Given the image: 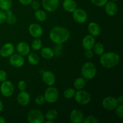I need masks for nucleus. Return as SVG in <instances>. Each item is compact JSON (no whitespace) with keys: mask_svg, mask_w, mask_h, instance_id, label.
Masks as SVG:
<instances>
[{"mask_svg":"<svg viewBox=\"0 0 123 123\" xmlns=\"http://www.w3.org/2000/svg\"><path fill=\"white\" fill-rule=\"evenodd\" d=\"M70 37V32L66 28L56 26L51 29L49 32V38L53 43L56 44H62Z\"/></svg>","mask_w":123,"mask_h":123,"instance_id":"obj_1","label":"nucleus"},{"mask_svg":"<svg viewBox=\"0 0 123 123\" xmlns=\"http://www.w3.org/2000/svg\"><path fill=\"white\" fill-rule=\"evenodd\" d=\"M100 56L101 65L105 68H114L118 64L120 61V55L114 52H104Z\"/></svg>","mask_w":123,"mask_h":123,"instance_id":"obj_2","label":"nucleus"},{"mask_svg":"<svg viewBox=\"0 0 123 123\" xmlns=\"http://www.w3.org/2000/svg\"><path fill=\"white\" fill-rule=\"evenodd\" d=\"M97 73L96 65L91 62H86L83 64L81 68V74L86 80L93 79Z\"/></svg>","mask_w":123,"mask_h":123,"instance_id":"obj_3","label":"nucleus"},{"mask_svg":"<svg viewBox=\"0 0 123 123\" xmlns=\"http://www.w3.org/2000/svg\"><path fill=\"white\" fill-rule=\"evenodd\" d=\"M74 98L76 103L80 105H86L91 100V96L90 92L83 90H77L74 94Z\"/></svg>","mask_w":123,"mask_h":123,"instance_id":"obj_4","label":"nucleus"},{"mask_svg":"<svg viewBox=\"0 0 123 123\" xmlns=\"http://www.w3.org/2000/svg\"><path fill=\"white\" fill-rule=\"evenodd\" d=\"M43 96L46 102L50 104L54 103L58 99L59 91L56 87L50 86L45 90Z\"/></svg>","mask_w":123,"mask_h":123,"instance_id":"obj_5","label":"nucleus"},{"mask_svg":"<svg viewBox=\"0 0 123 123\" xmlns=\"http://www.w3.org/2000/svg\"><path fill=\"white\" fill-rule=\"evenodd\" d=\"M27 120L30 123H43L44 121V115L38 109H32L28 113Z\"/></svg>","mask_w":123,"mask_h":123,"instance_id":"obj_6","label":"nucleus"},{"mask_svg":"<svg viewBox=\"0 0 123 123\" xmlns=\"http://www.w3.org/2000/svg\"><path fill=\"white\" fill-rule=\"evenodd\" d=\"M0 91L4 97H10L13 96L14 92V85L11 81L6 80V81L1 82Z\"/></svg>","mask_w":123,"mask_h":123,"instance_id":"obj_7","label":"nucleus"},{"mask_svg":"<svg viewBox=\"0 0 123 123\" xmlns=\"http://www.w3.org/2000/svg\"><path fill=\"white\" fill-rule=\"evenodd\" d=\"M102 105L103 108L105 110L112 111L115 110L119 103L116 97H113V96H108V97H105L102 100Z\"/></svg>","mask_w":123,"mask_h":123,"instance_id":"obj_8","label":"nucleus"},{"mask_svg":"<svg viewBox=\"0 0 123 123\" xmlns=\"http://www.w3.org/2000/svg\"><path fill=\"white\" fill-rule=\"evenodd\" d=\"M72 13H73V19L78 24H84L87 20V13L82 8H76Z\"/></svg>","mask_w":123,"mask_h":123,"instance_id":"obj_9","label":"nucleus"},{"mask_svg":"<svg viewBox=\"0 0 123 123\" xmlns=\"http://www.w3.org/2000/svg\"><path fill=\"white\" fill-rule=\"evenodd\" d=\"M9 63L12 67L15 68H20L25 64L24 56L19 54H13L9 57Z\"/></svg>","mask_w":123,"mask_h":123,"instance_id":"obj_10","label":"nucleus"},{"mask_svg":"<svg viewBox=\"0 0 123 123\" xmlns=\"http://www.w3.org/2000/svg\"><path fill=\"white\" fill-rule=\"evenodd\" d=\"M15 51V47L12 43H6L0 49V56L3 58H9Z\"/></svg>","mask_w":123,"mask_h":123,"instance_id":"obj_11","label":"nucleus"},{"mask_svg":"<svg viewBox=\"0 0 123 123\" xmlns=\"http://www.w3.org/2000/svg\"><path fill=\"white\" fill-rule=\"evenodd\" d=\"M60 0H42V6L47 12H54L58 8Z\"/></svg>","mask_w":123,"mask_h":123,"instance_id":"obj_12","label":"nucleus"},{"mask_svg":"<svg viewBox=\"0 0 123 123\" xmlns=\"http://www.w3.org/2000/svg\"><path fill=\"white\" fill-rule=\"evenodd\" d=\"M42 80L43 82L48 86H53L56 82V77L55 74L50 71H44L42 75Z\"/></svg>","mask_w":123,"mask_h":123,"instance_id":"obj_13","label":"nucleus"},{"mask_svg":"<svg viewBox=\"0 0 123 123\" xmlns=\"http://www.w3.org/2000/svg\"><path fill=\"white\" fill-rule=\"evenodd\" d=\"M28 31L30 35L34 38H40L43 35V30L42 26L38 24H31L28 27Z\"/></svg>","mask_w":123,"mask_h":123,"instance_id":"obj_14","label":"nucleus"},{"mask_svg":"<svg viewBox=\"0 0 123 123\" xmlns=\"http://www.w3.org/2000/svg\"><path fill=\"white\" fill-rule=\"evenodd\" d=\"M31 97L30 94L26 91H20L17 96V102L22 106H26L30 103Z\"/></svg>","mask_w":123,"mask_h":123,"instance_id":"obj_15","label":"nucleus"},{"mask_svg":"<svg viewBox=\"0 0 123 123\" xmlns=\"http://www.w3.org/2000/svg\"><path fill=\"white\" fill-rule=\"evenodd\" d=\"M84 119V114L79 109H73L70 114V120L73 123H82Z\"/></svg>","mask_w":123,"mask_h":123,"instance_id":"obj_16","label":"nucleus"},{"mask_svg":"<svg viewBox=\"0 0 123 123\" xmlns=\"http://www.w3.org/2000/svg\"><path fill=\"white\" fill-rule=\"evenodd\" d=\"M18 54L23 56H26L30 53L31 48L27 43L25 42H20L16 46Z\"/></svg>","mask_w":123,"mask_h":123,"instance_id":"obj_17","label":"nucleus"},{"mask_svg":"<svg viewBox=\"0 0 123 123\" xmlns=\"http://www.w3.org/2000/svg\"><path fill=\"white\" fill-rule=\"evenodd\" d=\"M96 43L95 37L90 34L85 36L82 40V46L85 50L92 49Z\"/></svg>","mask_w":123,"mask_h":123,"instance_id":"obj_18","label":"nucleus"},{"mask_svg":"<svg viewBox=\"0 0 123 123\" xmlns=\"http://www.w3.org/2000/svg\"><path fill=\"white\" fill-rule=\"evenodd\" d=\"M105 10L106 13L110 16H115L117 13L118 8L115 2L113 1H108L105 5Z\"/></svg>","mask_w":123,"mask_h":123,"instance_id":"obj_19","label":"nucleus"},{"mask_svg":"<svg viewBox=\"0 0 123 123\" xmlns=\"http://www.w3.org/2000/svg\"><path fill=\"white\" fill-rule=\"evenodd\" d=\"M88 32L93 37H97L101 33V27L97 23L91 22L88 25Z\"/></svg>","mask_w":123,"mask_h":123,"instance_id":"obj_20","label":"nucleus"},{"mask_svg":"<svg viewBox=\"0 0 123 123\" xmlns=\"http://www.w3.org/2000/svg\"><path fill=\"white\" fill-rule=\"evenodd\" d=\"M62 7L66 12L68 13H73L77 8L76 2L74 0H64L62 2Z\"/></svg>","mask_w":123,"mask_h":123,"instance_id":"obj_21","label":"nucleus"},{"mask_svg":"<svg viewBox=\"0 0 123 123\" xmlns=\"http://www.w3.org/2000/svg\"><path fill=\"white\" fill-rule=\"evenodd\" d=\"M40 54L42 57L46 60H50L54 56V51L49 47H44L40 49Z\"/></svg>","mask_w":123,"mask_h":123,"instance_id":"obj_22","label":"nucleus"},{"mask_svg":"<svg viewBox=\"0 0 123 123\" xmlns=\"http://www.w3.org/2000/svg\"><path fill=\"white\" fill-rule=\"evenodd\" d=\"M85 85H86V79L83 78L82 76L76 78L73 82V86H74V88L77 90L84 89L85 86Z\"/></svg>","mask_w":123,"mask_h":123,"instance_id":"obj_23","label":"nucleus"},{"mask_svg":"<svg viewBox=\"0 0 123 123\" xmlns=\"http://www.w3.org/2000/svg\"><path fill=\"white\" fill-rule=\"evenodd\" d=\"M34 16L35 18H36L38 21L43 22H44L47 19L48 14H47L46 12L45 11L38 9L37 10H35Z\"/></svg>","mask_w":123,"mask_h":123,"instance_id":"obj_24","label":"nucleus"},{"mask_svg":"<svg viewBox=\"0 0 123 123\" xmlns=\"http://www.w3.org/2000/svg\"><path fill=\"white\" fill-rule=\"evenodd\" d=\"M27 60L29 63L32 66H36L39 63L40 58L36 53H30L27 55Z\"/></svg>","mask_w":123,"mask_h":123,"instance_id":"obj_25","label":"nucleus"},{"mask_svg":"<svg viewBox=\"0 0 123 123\" xmlns=\"http://www.w3.org/2000/svg\"><path fill=\"white\" fill-rule=\"evenodd\" d=\"M92 49H93L94 53L97 56H101L105 52L104 45L103 43H100V42L95 43Z\"/></svg>","mask_w":123,"mask_h":123,"instance_id":"obj_26","label":"nucleus"},{"mask_svg":"<svg viewBox=\"0 0 123 123\" xmlns=\"http://www.w3.org/2000/svg\"><path fill=\"white\" fill-rule=\"evenodd\" d=\"M44 115V119L46 120H50V121H54L58 117L57 111L54 109H51L48 110L46 112Z\"/></svg>","mask_w":123,"mask_h":123,"instance_id":"obj_27","label":"nucleus"},{"mask_svg":"<svg viewBox=\"0 0 123 123\" xmlns=\"http://www.w3.org/2000/svg\"><path fill=\"white\" fill-rule=\"evenodd\" d=\"M42 41L40 38H36L32 42L31 48L34 50H39L42 48Z\"/></svg>","mask_w":123,"mask_h":123,"instance_id":"obj_28","label":"nucleus"},{"mask_svg":"<svg viewBox=\"0 0 123 123\" xmlns=\"http://www.w3.org/2000/svg\"><path fill=\"white\" fill-rule=\"evenodd\" d=\"M12 0H0V9L4 11L11 8L12 6Z\"/></svg>","mask_w":123,"mask_h":123,"instance_id":"obj_29","label":"nucleus"},{"mask_svg":"<svg viewBox=\"0 0 123 123\" xmlns=\"http://www.w3.org/2000/svg\"><path fill=\"white\" fill-rule=\"evenodd\" d=\"M75 90L72 88H68L64 90L63 92V96L67 99H71L74 97V94H75Z\"/></svg>","mask_w":123,"mask_h":123,"instance_id":"obj_30","label":"nucleus"},{"mask_svg":"<svg viewBox=\"0 0 123 123\" xmlns=\"http://www.w3.org/2000/svg\"><path fill=\"white\" fill-rule=\"evenodd\" d=\"M115 114L119 118L122 119L123 118V104H119L115 109Z\"/></svg>","mask_w":123,"mask_h":123,"instance_id":"obj_31","label":"nucleus"},{"mask_svg":"<svg viewBox=\"0 0 123 123\" xmlns=\"http://www.w3.org/2000/svg\"><path fill=\"white\" fill-rule=\"evenodd\" d=\"M84 123H98V120L94 116H88L84 118Z\"/></svg>","mask_w":123,"mask_h":123,"instance_id":"obj_32","label":"nucleus"},{"mask_svg":"<svg viewBox=\"0 0 123 123\" xmlns=\"http://www.w3.org/2000/svg\"><path fill=\"white\" fill-rule=\"evenodd\" d=\"M108 0H91V2L92 4L97 7H102L105 6V5L107 3Z\"/></svg>","mask_w":123,"mask_h":123,"instance_id":"obj_33","label":"nucleus"},{"mask_svg":"<svg viewBox=\"0 0 123 123\" xmlns=\"http://www.w3.org/2000/svg\"><path fill=\"white\" fill-rule=\"evenodd\" d=\"M27 88V84L26 82L23 80H20L18 82V88L20 91H26V89Z\"/></svg>","mask_w":123,"mask_h":123,"instance_id":"obj_34","label":"nucleus"},{"mask_svg":"<svg viewBox=\"0 0 123 123\" xmlns=\"http://www.w3.org/2000/svg\"><path fill=\"white\" fill-rule=\"evenodd\" d=\"M34 102L36 105L40 106L44 104V103L46 102V100L43 96H38L35 98Z\"/></svg>","mask_w":123,"mask_h":123,"instance_id":"obj_35","label":"nucleus"},{"mask_svg":"<svg viewBox=\"0 0 123 123\" xmlns=\"http://www.w3.org/2000/svg\"><path fill=\"white\" fill-rule=\"evenodd\" d=\"M16 22H17V18L16 16L14 15V14L10 16L6 17V22H7V24H9V25H13V24H16Z\"/></svg>","mask_w":123,"mask_h":123,"instance_id":"obj_36","label":"nucleus"},{"mask_svg":"<svg viewBox=\"0 0 123 123\" xmlns=\"http://www.w3.org/2000/svg\"><path fill=\"white\" fill-rule=\"evenodd\" d=\"M30 5H31L32 9H34V10H37L40 8V4L39 1H37V0H32Z\"/></svg>","mask_w":123,"mask_h":123,"instance_id":"obj_37","label":"nucleus"},{"mask_svg":"<svg viewBox=\"0 0 123 123\" xmlns=\"http://www.w3.org/2000/svg\"><path fill=\"white\" fill-rule=\"evenodd\" d=\"M7 79V74L3 70H0V82L6 81Z\"/></svg>","mask_w":123,"mask_h":123,"instance_id":"obj_38","label":"nucleus"},{"mask_svg":"<svg viewBox=\"0 0 123 123\" xmlns=\"http://www.w3.org/2000/svg\"><path fill=\"white\" fill-rule=\"evenodd\" d=\"M6 15L5 12L2 10L0 9V25L4 24L6 22Z\"/></svg>","mask_w":123,"mask_h":123,"instance_id":"obj_39","label":"nucleus"},{"mask_svg":"<svg viewBox=\"0 0 123 123\" xmlns=\"http://www.w3.org/2000/svg\"><path fill=\"white\" fill-rule=\"evenodd\" d=\"M94 53L93 50H92V49L85 50V56H86V58H87L88 59L92 58L94 57Z\"/></svg>","mask_w":123,"mask_h":123,"instance_id":"obj_40","label":"nucleus"},{"mask_svg":"<svg viewBox=\"0 0 123 123\" xmlns=\"http://www.w3.org/2000/svg\"><path fill=\"white\" fill-rule=\"evenodd\" d=\"M18 1H19V2L22 5H24V6H28V5L31 4L32 0H18Z\"/></svg>","mask_w":123,"mask_h":123,"instance_id":"obj_41","label":"nucleus"},{"mask_svg":"<svg viewBox=\"0 0 123 123\" xmlns=\"http://www.w3.org/2000/svg\"><path fill=\"white\" fill-rule=\"evenodd\" d=\"M5 13H6V17H8V16H10L13 15V11L10 8V9L4 11Z\"/></svg>","mask_w":123,"mask_h":123,"instance_id":"obj_42","label":"nucleus"},{"mask_svg":"<svg viewBox=\"0 0 123 123\" xmlns=\"http://www.w3.org/2000/svg\"><path fill=\"white\" fill-rule=\"evenodd\" d=\"M117 101H118V102L119 104H123V96H122V95L118 96V98H117Z\"/></svg>","mask_w":123,"mask_h":123,"instance_id":"obj_43","label":"nucleus"},{"mask_svg":"<svg viewBox=\"0 0 123 123\" xmlns=\"http://www.w3.org/2000/svg\"><path fill=\"white\" fill-rule=\"evenodd\" d=\"M3 109H4L3 103H2V101H1V100H0V112H1V111H2Z\"/></svg>","mask_w":123,"mask_h":123,"instance_id":"obj_44","label":"nucleus"},{"mask_svg":"<svg viewBox=\"0 0 123 123\" xmlns=\"http://www.w3.org/2000/svg\"><path fill=\"white\" fill-rule=\"evenodd\" d=\"M6 120H5L4 118L2 116H0V123H6Z\"/></svg>","mask_w":123,"mask_h":123,"instance_id":"obj_45","label":"nucleus"},{"mask_svg":"<svg viewBox=\"0 0 123 123\" xmlns=\"http://www.w3.org/2000/svg\"><path fill=\"white\" fill-rule=\"evenodd\" d=\"M44 123H54V121H50V120H46L44 121Z\"/></svg>","mask_w":123,"mask_h":123,"instance_id":"obj_46","label":"nucleus"},{"mask_svg":"<svg viewBox=\"0 0 123 123\" xmlns=\"http://www.w3.org/2000/svg\"><path fill=\"white\" fill-rule=\"evenodd\" d=\"M111 1H113V2H117V1H119V0H111Z\"/></svg>","mask_w":123,"mask_h":123,"instance_id":"obj_47","label":"nucleus"},{"mask_svg":"<svg viewBox=\"0 0 123 123\" xmlns=\"http://www.w3.org/2000/svg\"><path fill=\"white\" fill-rule=\"evenodd\" d=\"M61 1H64V0H61Z\"/></svg>","mask_w":123,"mask_h":123,"instance_id":"obj_48","label":"nucleus"}]
</instances>
